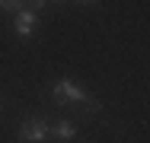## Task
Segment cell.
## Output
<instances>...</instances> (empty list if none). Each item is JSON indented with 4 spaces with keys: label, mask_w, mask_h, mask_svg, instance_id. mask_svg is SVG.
<instances>
[{
    "label": "cell",
    "mask_w": 150,
    "mask_h": 143,
    "mask_svg": "<svg viewBox=\"0 0 150 143\" xmlns=\"http://www.w3.org/2000/svg\"><path fill=\"white\" fill-rule=\"evenodd\" d=\"M48 140V124L42 118H26L19 124V143H45Z\"/></svg>",
    "instance_id": "cell-2"
},
{
    "label": "cell",
    "mask_w": 150,
    "mask_h": 143,
    "mask_svg": "<svg viewBox=\"0 0 150 143\" xmlns=\"http://www.w3.org/2000/svg\"><path fill=\"white\" fill-rule=\"evenodd\" d=\"M29 6H32V13H38V10L45 6V0H29Z\"/></svg>",
    "instance_id": "cell-7"
},
{
    "label": "cell",
    "mask_w": 150,
    "mask_h": 143,
    "mask_svg": "<svg viewBox=\"0 0 150 143\" xmlns=\"http://www.w3.org/2000/svg\"><path fill=\"white\" fill-rule=\"evenodd\" d=\"M48 137H54V140H61V143H70L74 137H77V124L74 121H54V124H48Z\"/></svg>",
    "instance_id": "cell-4"
},
{
    "label": "cell",
    "mask_w": 150,
    "mask_h": 143,
    "mask_svg": "<svg viewBox=\"0 0 150 143\" xmlns=\"http://www.w3.org/2000/svg\"><path fill=\"white\" fill-rule=\"evenodd\" d=\"M58 3H64V0H58Z\"/></svg>",
    "instance_id": "cell-9"
},
{
    "label": "cell",
    "mask_w": 150,
    "mask_h": 143,
    "mask_svg": "<svg viewBox=\"0 0 150 143\" xmlns=\"http://www.w3.org/2000/svg\"><path fill=\"white\" fill-rule=\"evenodd\" d=\"M83 105H86V111H90V114H96V111H99V108H102V105H99L96 99H90V95L83 99Z\"/></svg>",
    "instance_id": "cell-6"
},
{
    "label": "cell",
    "mask_w": 150,
    "mask_h": 143,
    "mask_svg": "<svg viewBox=\"0 0 150 143\" xmlns=\"http://www.w3.org/2000/svg\"><path fill=\"white\" fill-rule=\"evenodd\" d=\"M83 99H86V89L77 86L74 80H58L51 86V102L54 105H83Z\"/></svg>",
    "instance_id": "cell-1"
},
{
    "label": "cell",
    "mask_w": 150,
    "mask_h": 143,
    "mask_svg": "<svg viewBox=\"0 0 150 143\" xmlns=\"http://www.w3.org/2000/svg\"><path fill=\"white\" fill-rule=\"evenodd\" d=\"M0 10H3V13H13V16H16L19 10H26V0H0Z\"/></svg>",
    "instance_id": "cell-5"
},
{
    "label": "cell",
    "mask_w": 150,
    "mask_h": 143,
    "mask_svg": "<svg viewBox=\"0 0 150 143\" xmlns=\"http://www.w3.org/2000/svg\"><path fill=\"white\" fill-rule=\"evenodd\" d=\"M13 26H16V35L32 38V35H35V29H38V13H32V10H19Z\"/></svg>",
    "instance_id": "cell-3"
},
{
    "label": "cell",
    "mask_w": 150,
    "mask_h": 143,
    "mask_svg": "<svg viewBox=\"0 0 150 143\" xmlns=\"http://www.w3.org/2000/svg\"><path fill=\"white\" fill-rule=\"evenodd\" d=\"M80 3H96V0H80Z\"/></svg>",
    "instance_id": "cell-8"
}]
</instances>
